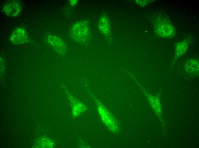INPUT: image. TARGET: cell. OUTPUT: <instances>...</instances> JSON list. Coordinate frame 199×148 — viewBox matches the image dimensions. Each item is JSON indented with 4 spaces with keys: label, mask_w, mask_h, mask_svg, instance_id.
Segmentation results:
<instances>
[{
    "label": "cell",
    "mask_w": 199,
    "mask_h": 148,
    "mask_svg": "<svg viewBox=\"0 0 199 148\" xmlns=\"http://www.w3.org/2000/svg\"><path fill=\"white\" fill-rule=\"evenodd\" d=\"M155 27L157 32L161 37L169 38L174 34V26L165 18L161 17L158 18L156 22Z\"/></svg>",
    "instance_id": "obj_1"
},
{
    "label": "cell",
    "mask_w": 199,
    "mask_h": 148,
    "mask_svg": "<svg viewBox=\"0 0 199 148\" xmlns=\"http://www.w3.org/2000/svg\"><path fill=\"white\" fill-rule=\"evenodd\" d=\"M87 23L85 21H81L75 23L72 27L71 34L75 40L77 41L84 40L89 33Z\"/></svg>",
    "instance_id": "obj_2"
},
{
    "label": "cell",
    "mask_w": 199,
    "mask_h": 148,
    "mask_svg": "<svg viewBox=\"0 0 199 148\" xmlns=\"http://www.w3.org/2000/svg\"><path fill=\"white\" fill-rule=\"evenodd\" d=\"M48 42L56 51L63 54L66 51V46L63 42L55 35H50L47 38Z\"/></svg>",
    "instance_id": "obj_3"
},
{
    "label": "cell",
    "mask_w": 199,
    "mask_h": 148,
    "mask_svg": "<svg viewBox=\"0 0 199 148\" xmlns=\"http://www.w3.org/2000/svg\"><path fill=\"white\" fill-rule=\"evenodd\" d=\"M27 34L25 30L21 28L15 29L10 36V40L13 43L20 44L25 42L27 39Z\"/></svg>",
    "instance_id": "obj_4"
},
{
    "label": "cell",
    "mask_w": 199,
    "mask_h": 148,
    "mask_svg": "<svg viewBox=\"0 0 199 148\" xmlns=\"http://www.w3.org/2000/svg\"><path fill=\"white\" fill-rule=\"evenodd\" d=\"M3 10L6 15L11 16H15L20 12L21 8L18 3L13 1L6 4L4 6Z\"/></svg>",
    "instance_id": "obj_5"
},
{
    "label": "cell",
    "mask_w": 199,
    "mask_h": 148,
    "mask_svg": "<svg viewBox=\"0 0 199 148\" xmlns=\"http://www.w3.org/2000/svg\"><path fill=\"white\" fill-rule=\"evenodd\" d=\"M99 27L100 31L104 35L108 36L109 34L110 25L106 17L103 16L101 18L99 21Z\"/></svg>",
    "instance_id": "obj_6"
},
{
    "label": "cell",
    "mask_w": 199,
    "mask_h": 148,
    "mask_svg": "<svg viewBox=\"0 0 199 148\" xmlns=\"http://www.w3.org/2000/svg\"><path fill=\"white\" fill-rule=\"evenodd\" d=\"M188 44L186 40H183L179 43L176 47V56L178 57L184 53L187 50Z\"/></svg>",
    "instance_id": "obj_7"
},
{
    "label": "cell",
    "mask_w": 199,
    "mask_h": 148,
    "mask_svg": "<svg viewBox=\"0 0 199 148\" xmlns=\"http://www.w3.org/2000/svg\"><path fill=\"white\" fill-rule=\"evenodd\" d=\"M70 1V3L72 5H74L77 3V0H71Z\"/></svg>",
    "instance_id": "obj_8"
}]
</instances>
